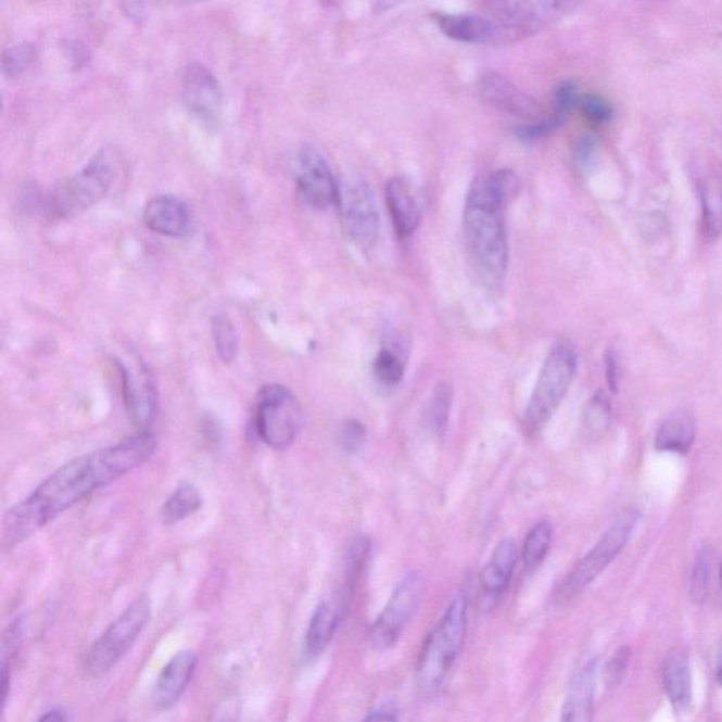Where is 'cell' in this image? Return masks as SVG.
<instances>
[{"label":"cell","mask_w":722,"mask_h":722,"mask_svg":"<svg viewBox=\"0 0 722 722\" xmlns=\"http://www.w3.org/2000/svg\"><path fill=\"white\" fill-rule=\"evenodd\" d=\"M198 656L191 650H182L173 656L159 674L154 688V705L160 710L172 709L186 693L195 673Z\"/></svg>","instance_id":"obj_20"},{"label":"cell","mask_w":722,"mask_h":722,"mask_svg":"<svg viewBox=\"0 0 722 722\" xmlns=\"http://www.w3.org/2000/svg\"><path fill=\"white\" fill-rule=\"evenodd\" d=\"M606 376L608 385H610L613 393H617L618 382H620V379H618L620 377V363H618V355L612 349H608L606 353Z\"/></svg>","instance_id":"obj_40"},{"label":"cell","mask_w":722,"mask_h":722,"mask_svg":"<svg viewBox=\"0 0 722 722\" xmlns=\"http://www.w3.org/2000/svg\"><path fill=\"white\" fill-rule=\"evenodd\" d=\"M296 191L315 210L341 204V191L327 160L313 145H305L296 160Z\"/></svg>","instance_id":"obj_12"},{"label":"cell","mask_w":722,"mask_h":722,"mask_svg":"<svg viewBox=\"0 0 722 722\" xmlns=\"http://www.w3.org/2000/svg\"><path fill=\"white\" fill-rule=\"evenodd\" d=\"M598 660H586L575 670L561 706L559 722H592L596 702Z\"/></svg>","instance_id":"obj_18"},{"label":"cell","mask_w":722,"mask_h":722,"mask_svg":"<svg viewBox=\"0 0 722 722\" xmlns=\"http://www.w3.org/2000/svg\"><path fill=\"white\" fill-rule=\"evenodd\" d=\"M122 377L123 400L137 427H149L157 407V391L144 366H126L117 363Z\"/></svg>","instance_id":"obj_17"},{"label":"cell","mask_w":722,"mask_h":722,"mask_svg":"<svg viewBox=\"0 0 722 722\" xmlns=\"http://www.w3.org/2000/svg\"><path fill=\"white\" fill-rule=\"evenodd\" d=\"M631 649L628 646L618 649L603 670V681L608 691H613L624 682L631 662Z\"/></svg>","instance_id":"obj_35"},{"label":"cell","mask_w":722,"mask_h":722,"mask_svg":"<svg viewBox=\"0 0 722 722\" xmlns=\"http://www.w3.org/2000/svg\"><path fill=\"white\" fill-rule=\"evenodd\" d=\"M155 449L157 439L143 431L60 467L27 498L9 509L3 518L4 544L14 546L28 540L99 489L139 469Z\"/></svg>","instance_id":"obj_1"},{"label":"cell","mask_w":722,"mask_h":722,"mask_svg":"<svg viewBox=\"0 0 722 722\" xmlns=\"http://www.w3.org/2000/svg\"><path fill=\"white\" fill-rule=\"evenodd\" d=\"M115 722H125V721H115Z\"/></svg>","instance_id":"obj_45"},{"label":"cell","mask_w":722,"mask_h":722,"mask_svg":"<svg viewBox=\"0 0 722 722\" xmlns=\"http://www.w3.org/2000/svg\"><path fill=\"white\" fill-rule=\"evenodd\" d=\"M580 98L582 97H579L578 88L572 81L560 83L555 91V115L565 121L569 112L579 106Z\"/></svg>","instance_id":"obj_36"},{"label":"cell","mask_w":722,"mask_h":722,"mask_svg":"<svg viewBox=\"0 0 722 722\" xmlns=\"http://www.w3.org/2000/svg\"><path fill=\"white\" fill-rule=\"evenodd\" d=\"M717 681H719V683L722 686V655H721V659H720V662H719V668H717Z\"/></svg>","instance_id":"obj_43"},{"label":"cell","mask_w":722,"mask_h":722,"mask_svg":"<svg viewBox=\"0 0 722 722\" xmlns=\"http://www.w3.org/2000/svg\"><path fill=\"white\" fill-rule=\"evenodd\" d=\"M552 527L549 522H540L528 532L523 542L522 560L528 572H533L545 560L552 544Z\"/></svg>","instance_id":"obj_27"},{"label":"cell","mask_w":722,"mask_h":722,"mask_svg":"<svg viewBox=\"0 0 722 722\" xmlns=\"http://www.w3.org/2000/svg\"><path fill=\"white\" fill-rule=\"evenodd\" d=\"M580 110L594 123H607L612 117V107L606 99L598 96H583L579 102Z\"/></svg>","instance_id":"obj_37"},{"label":"cell","mask_w":722,"mask_h":722,"mask_svg":"<svg viewBox=\"0 0 722 722\" xmlns=\"http://www.w3.org/2000/svg\"><path fill=\"white\" fill-rule=\"evenodd\" d=\"M212 337L216 353L225 365H232L239 355V334L232 320L226 315H216L212 318Z\"/></svg>","instance_id":"obj_28"},{"label":"cell","mask_w":722,"mask_h":722,"mask_svg":"<svg viewBox=\"0 0 722 722\" xmlns=\"http://www.w3.org/2000/svg\"><path fill=\"white\" fill-rule=\"evenodd\" d=\"M578 371V355L569 343L552 347L542 367L540 379L523 414L527 431L537 433L549 421L572 385Z\"/></svg>","instance_id":"obj_5"},{"label":"cell","mask_w":722,"mask_h":722,"mask_svg":"<svg viewBox=\"0 0 722 722\" xmlns=\"http://www.w3.org/2000/svg\"><path fill=\"white\" fill-rule=\"evenodd\" d=\"M36 49L31 42H22L8 49L3 53L2 68L8 77H17L35 60Z\"/></svg>","instance_id":"obj_33"},{"label":"cell","mask_w":722,"mask_h":722,"mask_svg":"<svg viewBox=\"0 0 722 722\" xmlns=\"http://www.w3.org/2000/svg\"><path fill=\"white\" fill-rule=\"evenodd\" d=\"M343 225L349 238L362 250L375 248L380 236V212L375 192L362 179L341 193Z\"/></svg>","instance_id":"obj_11"},{"label":"cell","mask_w":722,"mask_h":722,"mask_svg":"<svg viewBox=\"0 0 722 722\" xmlns=\"http://www.w3.org/2000/svg\"><path fill=\"white\" fill-rule=\"evenodd\" d=\"M578 7L570 2H490L485 4L495 21L514 37L528 35L555 25Z\"/></svg>","instance_id":"obj_10"},{"label":"cell","mask_w":722,"mask_h":722,"mask_svg":"<svg viewBox=\"0 0 722 722\" xmlns=\"http://www.w3.org/2000/svg\"><path fill=\"white\" fill-rule=\"evenodd\" d=\"M663 686L676 711L686 710L693 698L691 664L681 649L668 655L663 664Z\"/></svg>","instance_id":"obj_23"},{"label":"cell","mask_w":722,"mask_h":722,"mask_svg":"<svg viewBox=\"0 0 722 722\" xmlns=\"http://www.w3.org/2000/svg\"><path fill=\"white\" fill-rule=\"evenodd\" d=\"M721 604H722V568H721Z\"/></svg>","instance_id":"obj_44"},{"label":"cell","mask_w":722,"mask_h":722,"mask_svg":"<svg viewBox=\"0 0 722 722\" xmlns=\"http://www.w3.org/2000/svg\"><path fill=\"white\" fill-rule=\"evenodd\" d=\"M116 149L103 148L77 174L61 183L50 198L49 210L55 219H73L110 192L117 174Z\"/></svg>","instance_id":"obj_4"},{"label":"cell","mask_w":722,"mask_h":722,"mask_svg":"<svg viewBox=\"0 0 722 722\" xmlns=\"http://www.w3.org/2000/svg\"><path fill=\"white\" fill-rule=\"evenodd\" d=\"M438 26L443 35L467 45H497L516 41L497 21L484 14L457 13L436 14Z\"/></svg>","instance_id":"obj_16"},{"label":"cell","mask_w":722,"mask_h":722,"mask_svg":"<svg viewBox=\"0 0 722 722\" xmlns=\"http://www.w3.org/2000/svg\"><path fill=\"white\" fill-rule=\"evenodd\" d=\"M584 427L590 435L600 436L611 422V404L606 394L597 393L588 401L583 414Z\"/></svg>","instance_id":"obj_30"},{"label":"cell","mask_w":722,"mask_h":722,"mask_svg":"<svg viewBox=\"0 0 722 722\" xmlns=\"http://www.w3.org/2000/svg\"><path fill=\"white\" fill-rule=\"evenodd\" d=\"M696 419L687 410L673 413L656 433V449L687 455L696 439Z\"/></svg>","instance_id":"obj_24"},{"label":"cell","mask_w":722,"mask_h":722,"mask_svg":"<svg viewBox=\"0 0 722 722\" xmlns=\"http://www.w3.org/2000/svg\"><path fill=\"white\" fill-rule=\"evenodd\" d=\"M144 224L153 232L179 238L186 235L191 224L190 207L174 195L151 198L143 212Z\"/></svg>","instance_id":"obj_21"},{"label":"cell","mask_w":722,"mask_h":722,"mask_svg":"<svg viewBox=\"0 0 722 722\" xmlns=\"http://www.w3.org/2000/svg\"><path fill=\"white\" fill-rule=\"evenodd\" d=\"M385 200L396 235L403 239L413 236L422 219L421 200L413 183L404 177L389 179Z\"/></svg>","instance_id":"obj_19"},{"label":"cell","mask_w":722,"mask_h":722,"mask_svg":"<svg viewBox=\"0 0 722 722\" xmlns=\"http://www.w3.org/2000/svg\"><path fill=\"white\" fill-rule=\"evenodd\" d=\"M366 427L357 419H346L338 428V443L343 452L355 455L366 442Z\"/></svg>","instance_id":"obj_34"},{"label":"cell","mask_w":722,"mask_h":722,"mask_svg":"<svg viewBox=\"0 0 722 722\" xmlns=\"http://www.w3.org/2000/svg\"><path fill=\"white\" fill-rule=\"evenodd\" d=\"M594 153H596L594 140L590 139V137H583L579 141L578 148H575V162L579 163L580 167L587 168L593 162Z\"/></svg>","instance_id":"obj_39"},{"label":"cell","mask_w":722,"mask_h":722,"mask_svg":"<svg viewBox=\"0 0 722 722\" xmlns=\"http://www.w3.org/2000/svg\"><path fill=\"white\" fill-rule=\"evenodd\" d=\"M341 620V607L334 606L330 601L319 603L313 617H311L308 628H306L304 650L308 658L315 659L324 655L325 650L332 644Z\"/></svg>","instance_id":"obj_22"},{"label":"cell","mask_w":722,"mask_h":722,"mask_svg":"<svg viewBox=\"0 0 722 722\" xmlns=\"http://www.w3.org/2000/svg\"><path fill=\"white\" fill-rule=\"evenodd\" d=\"M201 505L202 497L197 485L190 483V481H182L163 505V522L165 525H176V523L197 512Z\"/></svg>","instance_id":"obj_26"},{"label":"cell","mask_w":722,"mask_h":722,"mask_svg":"<svg viewBox=\"0 0 722 722\" xmlns=\"http://www.w3.org/2000/svg\"><path fill=\"white\" fill-rule=\"evenodd\" d=\"M636 521L638 512L634 508H626L618 514L596 546L566 575L555 594L558 606L575 600L616 560L630 541Z\"/></svg>","instance_id":"obj_6"},{"label":"cell","mask_w":722,"mask_h":722,"mask_svg":"<svg viewBox=\"0 0 722 722\" xmlns=\"http://www.w3.org/2000/svg\"><path fill=\"white\" fill-rule=\"evenodd\" d=\"M453 404V389L449 382H439L433 390L431 400L427 407V419L429 427L438 435H443L449 422Z\"/></svg>","instance_id":"obj_29"},{"label":"cell","mask_w":722,"mask_h":722,"mask_svg":"<svg viewBox=\"0 0 722 722\" xmlns=\"http://www.w3.org/2000/svg\"><path fill=\"white\" fill-rule=\"evenodd\" d=\"M425 579L421 573L410 572L395 587L393 596L370 628V644L377 650L393 648L417 612L425 596Z\"/></svg>","instance_id":"obj_9"},{"label":"cell","mask_w":722,"mask_h":722,"mask_svg":"<svg viewBox=\"0 0 722 722\" xmlns=\"http://www.w3.org/2000/svg\"><path fill=\"white\" fill-rule=\"evenodd\" d=\"M121 8L123 13H126L131 21L143 22L148 17V7H145V3L126 2L121 3Z\"/></svg>","instance_id":"obj_41"},{"label":"cell","mask_w":722,"mask_h":722,"mask_svg":"<svg viewBox=\"0 0 722 722\" xmlns=\"http://www.w3.org/2000/svg\"><path fill=\"white\" fill-rule=\"evenodd\" d=\"M469 603L465 594L451 601L425 639L419 654L415 682L423 696L436 695L445 684L464 648L469 625Z\"/></svg>","instance_id":"obj_3"},{"label":"cell","mask_w":722,"mask_h":722,"mask_svg":"<svg viewBox=\"0 0 722 722\" xmlns=\"http://www.w3.org/2000/svg\"><path fill=\"white\" fill-rule=\"evenodd\" d=\"M377 379L387 385H395L403 381L405 365L403 358L393 349L382 347L375 360Z\"/></svg>","instance_id":"obj_32"},{"label":"cell","mask_w":722,"mask_h":722,"mask_svg":"<svg viewBox=\"0 0 722 722\" xmlns=\"http://www.w3.org/2000/svg\"><path fill=\"white\" fill-rule=\"evenodd\" d=\"M712 569V552L709 547H702L698 552L695 566H693L691 596L692 600L701 606L709 597L710 579Z\"/></svg>","instance_id":"obj_31"},{"label":"cell","mask_w":722,"mask_h":722,"mask_svg":"<svg viewBox=\"0 0 722 722\" xmlns=\"http://www.w3.org/2000/svg\"><path fill=\"white\" fill-rule=\"evenodd\" d=\"M521 182L512 169L481 174L471 181L464 212V236L471 267L481 284L502 291L508 270L505 211Z\"/></svg>","instance_id":"obj_2"},{"label":"cell","mask_w":722,"mask_h":722,"mask_svg":"<svg viewBox=\"0 0 722 722\" xmlns=\"http://www.w3.org/2000/svg\"><path fill=\"white\" fill-rule=\"evenodd\" d=\"M480 98L495 110L537 122L544 119V106L537 99L528 96L498 74H485L479 83Z\"/></svg>","instance_id":"obj_14"},{"label":"cell","mask_w":722,"mask_h":722,"mask_svg":"<svg viewBox=\"0 0 722 722\" xmlns=\"http://www.w3.org/2000/svg\"><path fill=\"white\" fill-rule=\"evenodd\" d=\"M362 722H400V711L394 702H385L372 710Z\"/></svg>","instance_id":"obj_38"},{"label":"cell","mask_w":722,"mask_h":722,"mask_svg":"<svg viewBox=\"0 0 722 722\" xmlns=\"http://www.w3.org/2000/svg\"><path fill=\"white\" fill-rule=\"evenodd\" d=\"M37 722H67V717L61 710H50L42 714Z\"/></svg>","instance_id":"obj_42"},{"label":"cell","mask_w":722,"mask_h":722,"mask_svg":"<svg viewBox=\"0 0 722 722\" xmlns=\"http://www.w3.org/2000/svg\"><path fill=\"white\" fill-rule=\"evenodd\" d=\"M148 597H139L106 628L85 660L87 672L93 677L103 676L121 662L139 638L150 620Z\"/></svg>","instance_id":"obj_8"},{"label":"cell","mask_w":722,"mask_h":722,"mask_svg":"<svg viewBox=\"0 0 722 722\" xmlns=\"http://www.w3.org/2000/svg\"><path fill=\"white\" fill-rule=\"evenodd\" d=\"M700 193L702 233L707 239H719L722 235V177L719 173H706L698 181Z\"/></svg>","instance_id":"obj_25"},{"label":"cell","mask_w":722,"mask_h":722,"mask_svg":"<svg viewBox=\"0 0 722 722\" xmlns=\"http://www.w3.org/2000/svg\"><path fill=\"white\" fill-rule=\"evenodd\" d=\"M182 101L188 113L201 125H218L224 107V89L204 64L190 63L183 71Z\"/></svg>","instance_id":"obj_13"},{"label":"cell","mask_w":722,"mask_h":722,"mask_svg":"<svg viewBox=\"0 0 722 722\" xmlns=\"http://www.w3.org/2000/svg\"><path fill=\"white\" fill-rule=\"evenodd\" d=\"M253 422L264 445L286 451L300 433L302 410L299 400L284 385H264L254 404Z\"/></svg>","instance_id":"obj_7"},{"label":"cell","mask_w":722,"mask_h":722,"mask_svg":"<svg viewBox=\"0 0 722 722\" xmlns=\"http://www.w3.org/2000/svg\"><path fill=\"white\" fill-rule=\"evenodd\" d=\"M518 546L514 540L499 542L487 565L481 570L480 586L481 597L479 607L481 611H493L499 598L507 592L511 583L514 570L517 568Z\"/></svg>","instance_id":"obj_15"}]
</instances>
